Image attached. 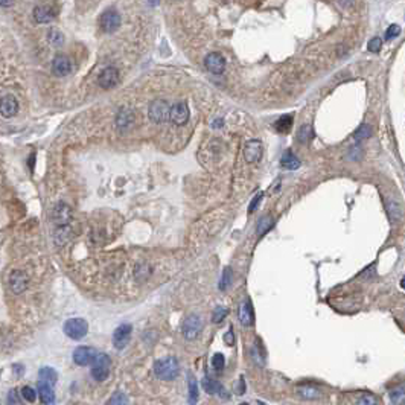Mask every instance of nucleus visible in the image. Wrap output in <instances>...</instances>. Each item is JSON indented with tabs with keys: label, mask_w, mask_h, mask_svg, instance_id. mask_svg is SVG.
Wrapping results in <instances>:
<instances>
[{
	"label": "nucleus",
	"mask_w": 405,
	"mask_h": 405,
	"mask_svg": "<svg viewBox=\"0 0 405 405\" xmlns=\"http://www.w3.org/2000/svg\"><path fill=\"white\" fill-rule=\"evenodd\" d=\"M154 373L159 379L163 381H173L178 376L180 373V363L175 356H166L162 360L155 361L154 364Z\"/></svg>",
	"instance_id": "obj_1"
},
{
	"label": "nucleus",
	"mask_w": 405,
	"mask_h": 405,
	"mask_svg": "<svg viewBox=\"0 0 405 405\" xmlns=\"http://www.w3.org/2000/svg\"><path fill=\"white\" fill-rule=\"evenodd\" d=\"M112 360L107 353H96L91 361V376L98 382H102L110 375Z\"/></svg>",
	"instance_id": "obj_2"
},
{
	"label": "nucleus",
	"mask_w": 405,
	"mask_h": 405,
	"mask_svg": "<svg viewBox=\"0 0 405 405\" xmlns=\"http://www.w3.org/2000/svg\"><path fill=\"white\" fill-rule=\"evenodd\" d=\"M64 334L72 340H83L88 332V323L84 318H69L64 323Z\"/></svg>",
	"instance_id": "obj_3"
},
{
	"label": "nucleus",
	"mask_w": 405,
	"mask_h": 405,
	"mask_svg": "<svg viewBox=\"0 0 405 405\" xmlns=\"http://www.w3.org/2000/svg\"><path fill=\"white\" fill-rule=\"evenodd\" d=\"M120 23H122L120 14L116 9H107L99 17V26L107 34H112L115 30H117Z\"/></svg>",
	"instance_id": "obj_4"
},
{
	"label": "nucleus",
	"mask_w": 405,
	"mask_h": 405,
	"mask_svg": "<svg viewBox=\"0 0 405 405\" xmlns=\"http://www.w3.org/2000/svg\"><path fill=\"white\" fill-rule=\"evenodd\" d=\"M169 105L165 99H154L149 105V119L155 123H162L169 119Z\"/></svg>",
	"instance_id": "obj_5"
},
{
	"label": "nucleus",
	"mask_w": 405,
	"mask_h": 405,
	"mask_svg": "<svg viewBox=\"0 0 405 405\" xmlns=\"http://www.w3.org/2000/svg\"><path fill=\"white\" fill-rule=\"evenodd\" d=\"M202 329V320L197 314H191L186 317L183 323V335L188 340H195Z\"/></svg>",
	"instance_id": "obj_6"
},
{
	"label": "nucleus",
	"mask_w": 405,
	"mask_h": 405,
	"mask_svg": "<svg viewBox=\"0 0 405 405\" xmlns=\"http://www.w3.org/2000/svg\"><path fill=\"white\" fill-rule=\"evenodd\" d=\"M169 119L174 125H184L189 120V108L186 102H177L169 108Z\"/></svg>",
	"instance_id": "obj_7"
},
{
	"label": "nucleus",
	"mask_w": 405,
	"mask_h": 405,
	"mask_svg": "<svg viewBox=\"0 0 405 405\" xmlns=\"http://www.w3.org/2000/svg\"><path fill=\"white\" fill-rule=\"evenodd\" d=\"M131 332H133V326L130 323H123L120 326L115 329L113 332V345L116 349H123L128 343H130V338H131Z\"/></svg>",
	"instance_id": "obj_8"
},
{
	"label": "nucleus",
	"mask_w": 405,
	"mask_h": 405,
	"mask_svg": "<svg viewBox=\"0 0 405 405\" xmlns=\"http://www.w3.org/2000/svg\"><path fill=\"white\" fill-rule=\"evenodd\" d=\"M52 221L57 227L69 226V223L72 221V209L66 204V202H58V204L54 207Z\"/></svg>",
	"instance_id": "obj_9"
},
{
	"label": "nucleus",
	"mask_w": 405,
	"mask_h": 405,
	"mask_svg": "<svg viewBox=\"0 0 405 405\" xmlns=\"http://www.w3.org/2000/svg\"><path fill=\"white\" fill-rule=\"evenodd\" d=\"M9 288L14 294H22L23 291H26L28 285H29V277L25 271L15 270L9 274Z\"/></svg>",
	"instance_id": "obj_10"
},
{
	"label": "nucleus",
	"mask_w": 405,
	"mask_h": 405,
	"mask_svg": "<svg viewBox=\"0 0 405 405\" xmlns=\"http://www.w3.org/2000/svg\"><path fill=\"white\" fill-rule=\"evenodd\" d=\"M117 83H119V72L116 67H112V66L105 67L98 76V84L105 90H110V88L116 87Z\"/></svg>",
	"instance_id": "obj_11"
},
{
	"label": "nucleus",
	"mask_w": 405,
	"mask_h": 405,
	"mask_svg": "<svg viewBox=\"0 0 405 405\" xmlns=\"http://www.w3.org/2000/svg\"><path fill=\"white\" fill-rule=\"evenodd\" d=\"M206 69L213 75H221L226 70V59L220 52H212L204 59Z\"/></svg>",
	"instance_id": "obj_12"
},
{
	"label": "nucleus",
	"mask_w": 405,
	"mask_h": 405,
	"mask_svg": "<svg viewBox=\"0 0 405 405\" xmlns=\"http://www.w3.org/2000/svg\"><path fill=\"white\" fill-rule=\"evenodd\" d=\"M134 123V112L128 107H122L116 116V127L120 133H125Z\"/></svg>",
	"instance_id": "obj_13"
},
{
	"label": "nucleus",
	"mask_w": 405,
	"mask_h": 405,
	"mask_svg": "<svg viewBox=\"0 0 405 405\" xmlns=\"http://www.w3.org/2000/svg\"><path fill=\"white\" fill-rule=\"evenodd\" d=\"M95 355H96V350L93 349V347L80 346V347H76V349L73 350V361H75V364L84 367V366L91 364V361H93V358H95Z\"/></svg>",
	"instance_id": "obj_14"
},
{
	"label": "nucleus",
	"mask_w": 405,
	"mask_h": 405,
	"mask_svg": "<svg viewBox=\"0 0 405 405\" xmlns=\"http://www.w3.org/2000/svg\"><path fill=\"white\" fill-rule=\"evenodd\" d=\"M52 72L55 76H67L72 72V61L69 57L58 54L52 61Z\"/></svg>",
	"instance_id": "obj_15"
},
{
	"label": "nucleus",
	"mask_w": 405,
	"mask_h": 405,
	"mask_svg": "<svg viewBox=\"0 0 405 405\" xmlns=\"http://www.w3.org/2000/svg\"><path fill=\"white\" fill-rule=\"evenodd\" d=\"M244 157L248 163H256L262 157V144L259 140H248L244 146Z\"/></svg>",
	"instance_id": "obj_16"
},
{
	"label": "nucleus",
	"mask_w": 405,
	"mask_h": 405,
	"mask_svg": "<svg viewBox=\"0 0 405 405\" xmlns=\"http://www.w3.org/2000/svg\"><path fill=\"white\" fill-rule=\"evenodd\" d=\"M17 112H19V102L12 95H6L0 99V115L3 117L9 119L17 115Z\"/></svg>",
	"instance_id": "obj_17"
},
{
	"label": "nucleus",
	"mask_w": 405,
	"mask_h": 405,
	"mask_svg": "<svg viewBox=\"0 0 405 405\" xmlns=\"http://www.w3.org/2000/svg\"><path fill=\"white\" fill-rule=\"evenodd\" d=\"M38 396L41 399V402L44 405H54L55 404V393H54V385L44 382V381H38V387H37Z\"/></svg>",
	"instance_id": "obj_18"
},
{
	"label": "nucleus",
	"mask_w": 405,
	"mask_h": 405,
	"mask_svg": "<svg viewBox=\"0 0 405 405\" xmlns=\"http://www.w3.org/2000/svg\"><path fill=\"white\" fill-rule=\"evenodd\" d=\"M238 316H239V321H241L242 326H252L253 324L255 314H253V308H252V302L250 300H244L239 305Z\"/></svg>",
	"instance_id": "obj_19"
},
{
	"label": "nucleus",
	"mask_w": 405,
	"mask_h": 405,
	"mask_svg": "<svg viewBox=\"0 0 405 405\" xmlns=\"http://www.w3.org/2000/svg\"><path fill=\"white\" fill-rule=\"evenodd\" d=\"M201 385H202V388L206 390V393H209V395H218V396H221V398L227 396V395H226V393H227L226 388H224L220 382H218V381L210 379L209 376H204V378H202Z\"/></svg>",
	"instance_id": "obj_20"
},
{
	"label": "nucleus",
	"mask_w": 405,
	"mask_h": 405,
	"mask_svg": "<svg viewBox=\"0 0 405 405\" xmlns=\"http://www.w3.org/2000/svg\"><path fill=\"white\" fill-rule=\"evenodd\" d=\"M55 17V11L51 6H37L34 9V20L40 25L49 23Z\"/></svg>",
	"instance_id": "obj_21"
},
{
	"label": "nucleus",
	"mask_w": 405,
	"mask_h": 405,
	"mask_svg": "<svg viewBox=\"0 0 405 405\" xmlns=\"http://www.w3.org/2000/svg\"><path fill=\"white\" fill-rule=\"evenodd\" d=\"M297 395L303 399H318L321 398V390L317 388L316 385H309V384H305V385H299L297 387Z\"/></svg>",
	"instance_id": "obj_22"
},
{
	"label": "nucleus",
	"mask_w": 405,
	"mask_h": 405,
	"mask_svg": "<svg viewBox=\"0 0 405 405\" xmlns=\"http://www.w3.org/2000/svg\"><path fill=\"white\" fill-rule=\"evenodd\" d=\"M280 165L282 168L288 169V171H294L300 168V160L297 159V155H294V152L291 149H287L284 154H282V159H280Z\"/></svg>",
	"instance_id": "obj_23"
},
{
	"label": "nucleus",
	"mask_w": 405,
	"mask_h": 405,
	"mask_svg": "<svg viewBox=\"0 0 405 405\" xmlns=\"http://www.w3.org/2000/svg\"><path fill=\"white\" fill-rule=\"evenodd\" d=\"M72 236V230L69 226H61V227H57L55 230V235H54V239H55V244L57 245H63L66 244Z\"/></svg>",
	"instance_id": "obj_24"
},
{
	"label": "nucleus",
	"mask_w": 405,
	"mask_h": 405,
	"mask_svg": "<svg viewBox=\"0 0 405 405\" xmlns=\"http://www.w3.org/2000/svg\"><path fill=\"white\" fill-rule=\"evenodd\" d=\"M38 376H40V381H44V382H48L51 385H55L57 379H58V373L52 367H41L40 372H38Z\"/></svg>",
	"instance_id": "obj_25"
},
{
	"label": "nucleus",
	"mask_w": 405,
	"mask_h": 405,
	"mask_svg": "<svg viewBox=\"0 0 405 405\" xmlns=\"http://www.w3.org/2000/svg\"><path fill=\"white\" fill-rule=\"evenodd\" d=\"M291 127H292V116H289V115L282 116V117H280V119L276 122V125H274V128H276L277 133H280V134H287V133L291 130Z\"/></svg>",
	"instance_id": "obj_26"
},
{
	"label": "nucleus",
	"mask_w": 405,
	"mask_h": 405,
	"mask_svg": "<svg viewBox=\"0 0 405 405\" xmlns=\"http://www.w3.org/2000/svg\"><path fill=\"white\" fill-rule=\"evenodd\" d=\"M387 212L392 221H399L402 216V209L396 201H387Z\"/></svg>",
	"instance_id": "obj_27"
},
{
	"label": "nucleus",
	"mask_w": 405,
	"mask_h": 405,
	"mask_svg": "<svg viewBox=\"0 0 405 405\" xmlns=\"http://www.w3.org/2000/svg\"><path fill=\"white\" fill-rule=\"evenodd\" d=\"M48 41H49L51 46H54V48H59V46L64 43V37L58 29L52 28V29H49V32H48Z\"/></svg>",
	"instance_id": "obj_28"
},
{
	"label": "nucleus",
	"mask_w": 405,
	"mask_h": 405,
	"mask_svg": "<svg viewBox=\"0 0 405 405\" xmlns=\"http://www.w3.org/2000/svg\"><path fill=\"white\" fill-rule=\"evenodd\" d=\"M273 226H274V220H273V218H271V216H263L262 220L259 221L258 229H256L258 236H263Z\"/></svg>",
	"instance_id": "obj_29"
},
{
	"label": "nucleus",
	"mask_w": 405,
	"mask_h": 405,
	"mask_svg": "<svg viewBox=\"0 0 405 405\" xmlns=\"http://www.w3.org/2000/svg\"><path fill=\"white\" fill-rule=\"evenodd\" d=\"M311 139H313V128H311V125L300 127V130L297 133V140H299V142L300 144H308Z\"/></svg>",
	"instance_id": "obj_30"
},
{
	"label": "nucleus",
	"mask_w": 405,
	"mask_h": 405,
	"mask_svg": "<svg viewBox=\"0 0 405 405\" xmlns=\"http://www.w3.org/2000/svg\"><path fill=\"white\" fill-rule=\"evenodd\" d=\"M372 136V128L369 125H366V123H363V125L356 130V133L353 134L355 140H358V142H361V140H366Z\"/></svg>",
	"instance_id": "obj_31"
},
{
	"label": "nucleus",
	"mask_w": 405,
	"mask_h": 405,
	"mask_svg": "<svg viewBox=\"0 0 405 405\" xmlns=\"http://www.w3.org/2000/svg\"><path fill=\"white\" fill-rule=\"evenodd\" d=\"M197 401H198V384H197V379L191 376V381H189V404L195 405Z\"/></svg>",
	"instance_id": "obj_32"
},
{
	"label": "nucleus",
	"mask_w": 405,
	"mask_h": 405,
	"mask_svg": "<svg viewBox=\"0 0 405 405\" xmlns=\"http://www.w3.org/2000/svg\"><path fill=\"white\" fill-rule=\"evenodd\" d=\"M231 277H233L231 270H230V268H226V270L223 271V274H221V280H220V289H221V291L229 289V287L231 285Z\"/></svg>",
	"instance_id": "obj_33"
},
{
	"label": "nucleus",
	"mask_w": 405,
	"mask_h": 405,
	"mask_svg": "<svg viewBox=\"0 0 405 405\" xmlns=\"http://www.w3.org/2000/svg\"><path fill=\"white\" fill-rule=\"evenodd\" d=\"M227 314H229L227 308H224V306H216V308L213 309V314H212L213 323H221V321L227 317Z\"/></svg>",
	"instance_id": "obj_34"
},
{
	"label": "nucleus",
	"mask_w": 405,
	"mask_h": 405,
	"mask_svg": "<svg viewBox=\"0 0 405 405\" xmlns=\"http://www.w3.org/2000/svg\"><path fill=\"white\" fill-rule=\"evenodd\" d=\"M108 405H128V398L125 393H122V392H116L110 401H108Z\"/></svg>",
	"instance_id": "obj_35"
},
{
	"label": "nucleus",
	"mask_w": 405,
	"mask_h": 405,
	"mask_svg": "<svg viewBox=\"0 0 405 405\" xmlns=\"http://www.w3.org/2000/svg\"><path fill=\"white\" fill-rule=\"evenodd\" d=\"M212 366H213V369L215 370H223L224 369V366H226V358H224V355L223 353H215L213 356H212Z\"/></svg>",
	"instance_id": "obj_36"
},
{
	"label": "nucleus",
	"mask_w": 405,
	"mask_h": 405,
	"mask_svg": "<svg viewBox=\"0 0 405 405\" xmlns=\"http://www.w3.org/2000/svg\"><path fill=\"white\" fill-rule=\"evenodd\" d=\"M22 398L28 402H34L37 399V392L34 390L32 387H29V385H25L22 388Z\"/></svg>",
	"instance_id": "obj_37"
},
{
	"label": "nucleus",
	"mask_w": 405,
	"mask_h": 405,
	"mask_svg": "<svg viewBox=\"0 0 405 405\" xmlns=\"http://www.w3.org/2000/svg\"><path fill=\"white\" fill-rule=\"evenodd\" d=\"M404 387L402 385H399V388H396V390H393L392 393H390V399H392V402L395 404V405H399V404H402L404 402Z\"/></svg>",
	"instance_id": "obj_38"
},
{
	"label": "nucleus",
	"mask_w": 405,
	"mask_h": 405,
	"mask_svg": "<svg viewBox=\"0 0 405 405\" xmlns=\"http://www.w3.org/2000/svg\"><path fill=\"white\" fill-rule=\"evenodd\" d=\"M356 405H378V399H376L375 395L367 393V395H363L360 399H358Z\"/></svg>",
	"instance_id": "obj_39"
},
{
	"label": "nucleus",
	"mask_w": 405,
	"mask_h": 405,
	"mask_svg": "<svg viewBox=\"0 0 405 405\" xmlns=\"http://www.w3.org/2000/svg\"><path fill=\"white\" fill-rule=\"evenodd\" d=\"M367 48H369V51L370 52H379L381 51V48H382V40L379 38V37H373L370 41H369V44H367Z\"/></svg>",
	"instance_id": "obj_40"
},
{
	"label": "nucleus",
	"mask_w": 405,
	"mask_h": 405,
	"mask_svg": "<svg viewBox=\"0 0 405 405\" xmlns=\"http://www.w3.org/2000/svg\"><path fill=\"white\" fill-rule=\"evenodd\" d=\"M399 34H401V26L399 25H392V26H388V29L385 30V38L392 40V38L398 37Z\"/></svg>",
	"instance_id": "obj_41"
},
{
	"label": "nucleus",
	"mask_w": 405,
	"mask_h": 405,
	"mask_svg": "<svg viewBox=\"0 0 405 405\" xmlns=\"http://www.w3.org/2000/svg\"><path fill=\"white\" fill-rule=\"evenodd\" d=\"M8 405H20V396L17 390H11L8 393Z\"/></svg>",
	"instance_id": "obj_42"
},
{
	"label": "nucleus",
	"mask_w": 405,
	"mask_h": 405,
	"mask_svg": "<svg viewBox=\"0 0 405 405\" xmlns=\"http://www.w3.org/2000/svg\"><path fill=\"white\" fill-rule=\"evenodd\" d=\"M262 197H263V194H262V192H259V194H258V195H256V197H255V198L252 200V202H250V207H248V212H250V213H253V212H255V210L258 209V204H259V202H260Z\"/></svg>",
	"instance_id": "obj_43"
},
{
	"label": "nucleus",
	"mask_w": 405,
	"mask_h": 405,
	"mask_svg": "<svg viewBox=\"0 0 405 405\" xmlns=\"http://www.w3.org/2000/svg\"><path fill=\"white\" fill-rule=\"evenodd\" d=\"M224 343L227 346H233L235 345V334H233V329L229 328V332L224 335Z\"/></svg>",
	"instance_id": "obj_44"
},
{
	"label": "nucleus",
	"mask_w": 405,
	"mask_h": 405,
	"mask_svg": "<svg viewBox=\"0 0 405 405\" xmlns=\"http://www.w3.org/2000/svg\"><path fill=\"white\" fill-rule=\"evenodd\" d=\"M343 8H352L355 5V0H338Z\"/></svg>",
	"instance_id": "obj_45"
},
{
	"label": "nucleus",
	"mask_w": 405,
	"mask_h": 405,
	"mask_svg": "<svg viewBox=\"0 0 405 405\" xmlns=\"http://www.w3.org/2000/svg\"><path fill=\"white\" fill-rule=\"evenodd\" d=\"M12 3H14V0H0V6H5V8L11 6Z\"/></svg>",
	"instance_id": "obj_46"
},
{
	"label": "nucleus",
	"mask_w": 405,
	"mask_h": 405,
	"mask_svg": "<svg viewBox=\"0 0 405 405\" xmlns=\"http://www.w3.org/2000/svg\"><path fill=\"white\" fill-rule=\"evenodd\" d=\"M239 405H250V404H248V402H242V404H239Z\"/></svg>",
	"instance_id": "obj_47"
}]
</instances>
